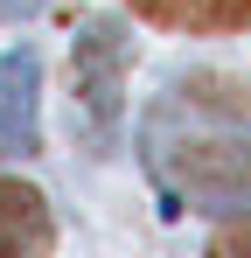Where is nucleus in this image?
<instances>
[{"label":"nucleus","mask_w":251,"mask_h":258,"mask_svg":"<svg viewBox=\"0 0 251 258\" xmlns=\"http://www.w3.org/2000/svg\"><path fill=\"white\" fill-rule=\"evenodd\" d=\"M147 174L167 188V203L203 216H251V126L244 91L223 77L174 84L140 126Z\"/></svg>","instance_id":"f257e3e1"},{"label":"nucleus","mask_w":251,"mask_h":258,"mask_svg":"<svg viewBox=\"0 0 251 258\" xmlns=\"http://www.w3.org/2000/svg\"><path fill=\"white\" fill-rule=\"evenodd\" d=\"M126 112V28L119 21H84L77 49H70V119L91 140H112Z\"/></svg>","instance_id":"f03ea898"},{"label":"nucleus","mask_w":251,"mask_h":258,"mask_svg":"<svg viewBox=\"0 0 251 258\" xmlns=\"http://www.w3.org/2000/svg\"><path fill=\"white\" fill-rule=\"evenodd\" d=\"M42 147V56L14 49L0 56V154H35Z\"/></svg>","instance_id":"7ed1b4c3"},{"label":"nucleus","mask_w":251,"mask_h":258,"mask_svg":"<svg viewBox=\"0 0 251 258\" xmlns=\"http://www.w3.org/2000/svg\"><path fill=\"white\" fill-rule=\"evenodd\" d=\"M56 244V223L28 181H7L0 174V258H42Z\"/></svg>","instance_id":"20e7f679"},{"label":"nucleus","mask_w":251,"mask_h":258,"mask_svg":"<svg viewBox=\"0 0 251 258\" xmlns=\"http://www.w3.org/2000/svg\"><path fill=\"white\" fill-rule=\"evenodd\" d=\"M133 14L154 21V28H181V35L251 28V0H133Z\"/></svg>","instance_id":"39448f33"},{"label":"nucleus","mask_w":251,"mask_h":258,"mask_svg":"<svg viewBox=\"0 0 251 258\" xmlns=\"http://www.w3.org/2000/svg\"><path fill=\"white\" fill-rule=\"evenodd\" d=\"M216 258H251V216L230 223V230H216Z\"/></svg>","instance_id":"423d86ee"},{"label":"nucleus","mask_w":251,"mask_h":258,"mask_svg":"<svg viewBox=\"0 0 251 258\" xmlns=\"http://www.w3.org/2000/svg\"><path fill=\"white\" fill-rule=\"evenodd\" d=\"M0 7H14V14H35V7H42V0H0Z\"/></svg>","instance_id":"0eeeda50"}]
</instances>
